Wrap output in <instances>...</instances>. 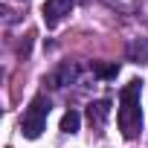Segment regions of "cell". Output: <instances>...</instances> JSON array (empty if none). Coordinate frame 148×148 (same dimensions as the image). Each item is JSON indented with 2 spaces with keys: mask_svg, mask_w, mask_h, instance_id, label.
<instances>
[{
  "mask_svg": "<svg viewBox=\"0 0 148 148\" xmlns=\"http://www.w3.org/2000/svg\"><path fill=\"white\" fill-rule=\"evenodd\" d=\"M142 82H131L119 93V131L125 139H134L142 131V110H139Z\"/></svg>",
  "mask_w": 148,
  "mask_h": 148,
  "instance_id": "obj_1",
  "label": "cell"
},
{
  "mask_svg": "<svg viewBox=\"0 0 148 148\" xmlns=\"http://www.w3.org/2000/svg\"><path fill=\"white\" fill-rule=\"evenodd\" d=\"M47 116H49V99H47L44 93H38V96L29 102V108H26V113H23V119H21L23 136H26V139H38V136L44 134V128H47Z\"/></svg>",
  "mask_w": 148,
  "mask_h": 148,
  "instance_id": "obj_2",
  "label": "cell"
},
{
  "mask_svg": "<svg viewBox=\"0 0 148 148\" xmlns=\"http://www.w3.org/2000/svg\"><path fill=\"white\" fill-rule=\"evenodd\" d=\"M79 76H82V67H79L76 61H61V64L49 73V87L61 90V87H67V84H76Z\"/></svg>",
  "mask_w": 148,
  "mask_h": 148,
  "instance_id": "obj_3",
  "label": "cell"
},
{
  "mask_svg": "<svg viewBox=\"0 0 148 148\" xmlns=\"http://www.w3.org/2000/svg\"><path fill=\"white\" fill-rule=\"evenodd\" d=\"M73 6H76V0H47V3H44V23L49 29H55L73 12Z\"/></svg>",
  "mask_w": 148,
  "mask_h": 148,
  "instance_id": "obj_4",
  "label": "cell"
},
{
  "mask_svg": "<svg viewBox=\"0 0 148 148\" xmlns=\"http://www.w3.org/2000/svg\"><path fill=\"white\" fill-rule=\"evenodd\" d=\"M108 116H110V102H108V99L90 102V108H87V122H90L93 128H105Z\"/></svg>",
  "mask_w": 148,
  "mask_h": 148,
  "instance_id": "obj_5",
  "label": "cell"
},
{
  "mask_svg": "<svg viewBox=\"0 0 148 148\" xmlns=\"http://www.w3.org/2000/svg\"><path fill=\"white\" fill-rule=\"evenodd\" d=\"M79 125H82L79 110H67L64 113V119H61V131L64 134H79Z\"/></svg>",
  "mask_w": 148,
  "mask_h": 148,
  "instance_id": "obj_6",
  "label": "cell"
},
{
  "mask_svg": "<svg viewBox=\"0 0 148 148\" xmlns=\"http://www.w3.org/2000/svg\"><path fill=\"white\" fill-rule=\"evenodd\" d=\"M131 58L136 61H148V38H136V44H131Z\"/></svg>",
  "mask_w": 148,
  "mask_h": 148,
  "instance_id": "obj_7",
  "label": "cell"
},
{
  "mask_svg": "<svg viewBox=\"0 0 148 148\" xmlns=\"http://www.w3.org/2000/svg\"><path fill=\"white\" fill-rule=\"evenodd\" d=\"M93 73H96L99 79H116L119 67L116 64H99V61H93Z\"/></svg>",
  "mask_w": 148,
  "mask_h": 148,
  "instance_id": "obj_8",
  "label": "cell"
},
{
  "mask_svg": "<svg viewBox=\"0 0 148 148\" xmlns=\"http://www.w3.org/2000/svg\"><path fill=\"white\" fill-rule=\"evenodd\" d=\"M113 6H119V9H134L136 6V0H110Z\"/></svg>",
  "mask_w": 148,
  "mask_h": 148,
  "instance_id": "obj_9",
  "label": "cell"
}]
</instances>
